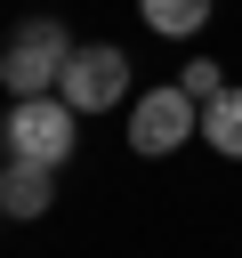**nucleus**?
Instances as JSON below:
<instances>
[{
    "label": "nucleus",
    "mask_w": 242,
    "mask_h": 258,
    "mask_svg": "<svg viewBox=\"0 0 242 258\" xmlns=\"http://www.w3.org/2000/svg\"><path fill=\"white\" fill-rule=\"evenodd\" d=\"M186 137H202V97H194L186 81H161V89H145V97L129 105V145H137L145 161L177 153Z\"/></svg>",
    "instance_id": "obj_3"
},
{
    "label": "nucleus",
    "mask_w": 242,
    "mask_h": 258,
    "mask_svg": "<svg viewBox=\"0 0 242 258\" xmlns=\"http://www.w3.org/2000/svg\"><path fill=\"white\" fill-rule=\"evenodd\" d=\"M137 16L161 32V40H194L210 24V0H137Z\"/></svg>",
    "instance_id": "obj_6"
},
{
    "label": "nucleus",
    "mask_w": 242,
    "mask_h": 258,
    "mask_svg": "<svg viewBox=\"0 0 242 258\" xmlns=\"http://www.w3.org/2000/svg\"><path fill=\"white\" fill-rule=\"evenodd\" d=\"M177 81H186V89H194L202 105H210V97H226V64H218V56H194V64L177 73Z\"/></svg>",
    "instance_id": "obj_8"
},
{
    "label": "nucleus",
    "mask_w": 242,
    "mask_h": 258,
    "mask_svg": "<svg viewBox=\"0 0 242 258\" xmlns=\"http://www.w3.org/2000/svg\"><path fill=\"white\" fill-rule=\"evenodd\" d=\"M48 202H56L48 161H0V210L8 218H48Z\"/></svg>",
    "instance_id": "obj_5"
},
{
    "label": "nucleus",
    "mask_w": 242,
    "mask_h": 258,
    "mask_svg": "<svg viewBox=\"0 0 242 258\" xmlns=\"http://www.w3.org/2000/svg\"><path fill=\"white\" fill-rule=\"evenodd\" d=\"M0 145H8V161H48V169H65L73 145H81V113H73L56 89H48V97H8Z\"/></svg>",
    "instance_id": "obj_2"
},
{
    "label": "nucleus",
    "mask_w": 242,
    "mask_h": 258,
    "mask_svg": "<svg viewBox=\"0 0 242 258\" xmlns=\"http://www.w3.org/2000/svg\"><path fill=\"white\" fill-rule=\"evenodd\" d=\"M73 32H65V16H16L8 24V48H0V81H8V97H48L56 81H65V64H73Z\"/></svg>",
    "instance_id": "obj_1"
},
{
    "label": "nucleus",
    "mask_w": 242,
    "mask_h": 258,
    "mask_svg": "<svg viewBox=\"0 0 242 258\" xmlns=\"http://www.w3.org/2000/svg\"><path fill=\"white\" fill-rule=\"evenodd\" d=\"M202 137H210L226 161H242V89H226V97L202 105Z\"/></svg>",
    "instance_id": "obj_7"
},
{
    "label": "nucleus",
    "mask_w": 242,
    "mask_h": 258,
    "mask_svg": "<svg viewBox=\"0 0 242 258\" xmlns=\"http://www.w3.org/2000/svg\"><path fill=\"white\" fill-rule=\"evenodd\" d=\"M56 97H65L73 113H113V105L129 97V56H121L113 40H81L73 64H65V81H56Z\"/></svg>",
    "instance_id": "obj_4"
}]
</instances>
